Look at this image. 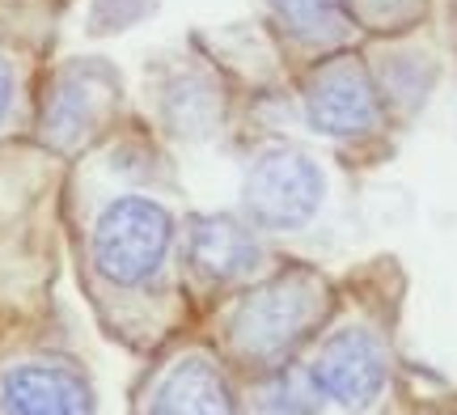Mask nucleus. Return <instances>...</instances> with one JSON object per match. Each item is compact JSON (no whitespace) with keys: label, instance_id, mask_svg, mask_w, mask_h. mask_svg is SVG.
<instances>
[{"label":"nucleus","instance_id":"nucleus-1","mask_svg":"<svg viewBox=\"0 0 457 415\" xmlns=\"http://www.w3.org/2000/svg\"><path fill=\"white\" fill-rule=\"evenodd\" d=\"M187 212L174 170L145 136L114 132L72 162L60 216L77 280L102 331L131 352L153 356L191 310L179 276Z\"/></svg>","mask_w":457,"mask_h":415},{"label":"nucleus","instance_id":"nucleus-2","mask_svg":"<svg viewBox=\"0 0 457 415\" xmlns=\"http://www.w3.org/2000/svg\"><path fill=\"white\" fill-rule=\"evenodd\" d=\"M335 310V288L305 263H279L204 314L199 331L237 378H276L301 361V348L322 335Z\"/></svg>","mask_w":457,"mask_h":415},{"label":"nucleus","instance_id":"nucleus-3","mask_svg":"<svg viewBox=\"0 0 457 415\" xmlns=\"http://www.w3.org/2000/svg\"><path fill=\"white\" fill-rule=\"evenodd\" d=\"M271 271L267 233H259L237 208H191L179 237V276L195 314Z\"/></svg>","mask_w":457,"mask_h":415},{"label":"nucleus","instance_id":"nucleus-4","mask_svg":"<svg viewBox=\"0 0 457 415\" xmlns=\"http://www.w3.org/2000/svg\"><path fill=\"white\" fill-rule=\"evenodd\" d=\"M131 415H242L237 373L204 331L174 335L140 373Z\"/></svg>","mask_w":457,"mask_h":415},{"label":"nucleus","instance_id":"nucleus-5","mask_svg":"<svg viewBox=\"0 0 457 415\" xmlns=\"http://www.w3.org/2000/svg\"><path fill=\"white\" fill-rule=\"evenodd\" d=\"M119 77L102 60H68L55 68L47 94L34 106L30 140L60 162H81L102 140H111L119 128Z\"/></svg>","mask_w":457,"mask_h":415},{"label":"nucleus","instance_id":"nucleus-6","mask_svg":"<svg viewBox=\"0 0 457 415\" xmlns=\"http://www.w3.org/2000/svg\"><path fill=\"white\" fill-rule=\"evenodd\" d=\"M327 203V170L301 145H262L242 174L237 212L259 233H301Z\"/></svg>","mask_w":457,"mask_h":415},{"label":"nucleus","instance_id":"nucleus-7","mask_svg":"<svg viewBox=\"0 0 457 415\" xmlns=\"http://www.w3.org/2000/svg\"><path fill=\"white\" fill-rule=\"evenodd\" d=\"M0 415H98L89 369L55 344L0 352Z\"/></svg>","mask_w":457,"mask_h":415},{"label":"nucleus","instance_id":"nucleus-8","mask_svg":"<svg viewBox=\"0 0 457 415\" xmlns=\"http://www.w3.org/2000/svg\"><path fill=\"white\" fill-rule=\"evenodd\" d=\"M301 106L318 136L373 140L386 123V94L356 51H339L313 68L301 85Z\"/></svg>","mask_w":457,"mask_h":415},{"label":"nucleus","instance_id":"nucleus-9","mask_svg":"<svg viewBox=\"0 0 457 415\" xmlns=\"http://www.w3.org/2000/svg\"><path fill=\"white\" fill-rule=\"evenodd\" d=\"M313 378L327 407H339L347 415H360L377 407L390 390V348L373 327H339L318 335V348L301 361Z\"/></svg>","mask_w":457,"mask_h":415},{"label":"nucleus","instance_id":"nucleus-10","mask_svg":"<svg viewBox=\"0 0 457 415\" xmlns=\"http://www.w3.org/2000/svg\"><path fill=\"white\" fill-rule=\"evenodd\" d=\"M162 123L182 140H208L216 123V94L208 72L182 68V77L165 81L162 89Z\"/></svg>","mask_w":457,"mask_h":415},{"label":"nucleus","instance_id":"nucleus-11","mask_svg":"<svg viewBox=\"0 0 457 415\" xmlns=\"http://www.w3.org/2000/svg\"><path fill=\"white\" fill-rule=\"evenodd\" d=\"M34 132V106H26V77L17 55L0 43V145Z\"/></svg>","mask_w":457,"mask_h":415},{"label":"nucleus","instance_id":"nucleus-12","mask_svg":"<svg viewBox=\"0 0 457 415\" xmlns=\"http://www.w3.org/2000/svg\"><path fill=\"white\" fill-rule=\"evenodd\" d=\"M428 0H343V13L373 34H403L424 17Z\"/></svg>","mask_w":457,"mask_h":415},{"label":"nucleus","instance_id":"nucleus-13","mask_svg":"<svg viewBox=\"0 0 457 415\" xmlns=\"http://www.w3.org/2000/svg\"><path fill=\"white\" fill-rule=\"evenodd\" d=\"M271 13L296 38H322L343 17V0H271Z\"/></svg>","mask_w":457,"mask_h":415}]
</instances>
